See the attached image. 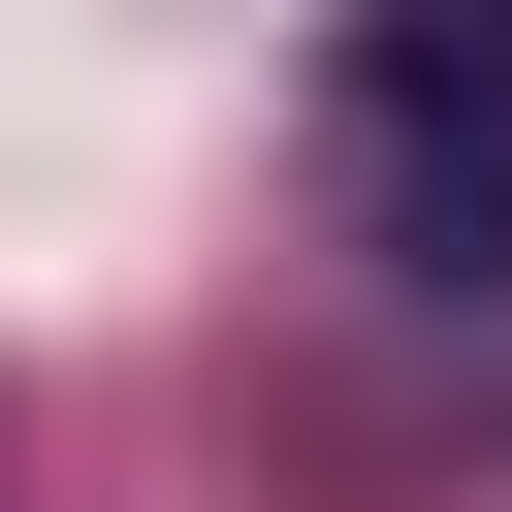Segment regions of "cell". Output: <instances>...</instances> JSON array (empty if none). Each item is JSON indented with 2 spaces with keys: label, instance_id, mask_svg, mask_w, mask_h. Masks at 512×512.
<instances>
[{
  "label": "cell",
  "instance_id": "cell-1",
  "mask_svg": "<svg viewBox=\"0 0 512 512\" xmlns=\"http://www.w3.org/2000/svg\"><path fill=\"white\" fill-rule=\"evenodd\" d=\"M320 160H352V256L480 320V288H512V0L352 32V64H320Z\"/></svg>",
  "mask_w": 512,
  "mask_h": 512
}]
</instances>
